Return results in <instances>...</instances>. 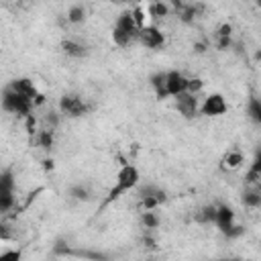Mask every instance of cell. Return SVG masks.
Wrapping results in <instances>:
<instances>
[{"mask_svg": "<svg viewBox=\"0 0 261 261\" xmlns=\"http://www.w3.org/2000/svg\"><path fill=\"white\" fill-rule=\"evenodd\" d=\"M59 118H61V114H59L57 110H49V112L43 116L45 128H51V130H55V128H57V124H59Z\"/></svg>", "mask_w": 261, "mask_h": 261, "instance_id": "30", "label": "cell"}, {"mask_svg": "<svg viewBox=\"0 0 261 261\" xmlns=\"http://www.w3.org/2000/svg\"><path fill=\"white\" fill-rule=\"evenodd\" d=\"M171 10H175L177 18L184 22V24H194L196 18H200L206 10V4L202 2H171L169 4Z\"/></svg>", "mask_w": 261, "mask_h": 261, "instance_id": "7", "label": "cell"}, {"mask_svg": "<svg viewBox=\"0 0 261 261\" xmlns=\"http://www.w3.org/2000/svg\"><path fill=\"white\" fill-rule=\"evenodd\" d=\"M241 202L247 208H259L261 206V188H245Z\"/></svg>", "mask_w": 261, "mask_h": 261, "instance_id": "23", "label": "cell"}, {"mask_svg": "<svg viewBox=\"0 0 261 261\" xmlns=\"http://www.w3.org/2000/svg\"><path fill=\"white\" fill-rule=\"evenodd\" d=\"M110 37H112V43H114L116 47H122V49H124V47H130L133 43H137L139 27H137L135 20H133L130 8L122 10V12L116 16V20H114V24H112Z\"/></svg>", "mask_w": 261, "mask_h": 261, "instance_id": "2", "label": "cell"}, {"mask_svg": "<svg viewBox=\"0 0 261 261\" xmlns=\"http://www.w3.org/2000/svg\"><path fill=\"white\" fill-rule=\"evenodd\" d=\"M35 141H37V147H39V149H43L45 153H49V151L55 147V130L43 126V128L37 130Z\"/></svg>", "mask_w": 261, "mask_h": 261, "instance_id": "18", "label": "cell"}, {"mask_svg": "<svg viewBox=\"0 0 261 261\" xmlns=\"http://www.w3.org/2000/svg\"><path fill=\"white\" fill-rule=\"evenodd\" d=\"M69 196L73 200H77V202H88L92 198V190L86 184H75V186L69 188Z\"/></svg>", "mask_w": 261, "mask_h": 261, "instance_id": "26", "label": "cell"}, {"mask_svg": "<svg viewBox=\"0 0 261 261\" xmlns=\"http://www.w3.org/2000/svg\"><path fill=\"white\" fill-rule=\"evenodd\" d=\"M232 45V24L230 22H220L214 31V47L218 51H226Z\"/></svg>", "mask_w": 261, "mask_h": 261, "instance_id": "14", "label": "cell"}, {"mask_svg": "<svg viewBox=\"0 0 261 261\" xmlns=\"http://www.w3.org/2000/svg\"><path fill=\"white\" fill-rule=\"evenodd\" d=\"M206 49H208V43H206V41L194 43V53H206Z\"/></svg>", "mask_w": 261, "mask_h": 261, "instance_id": "35", "label": "cell"}, {"mask_svg": "<svg viewBox=\"0 0 261 261\" xmlns=\"http://www.w3.org/2000/svg\"><path fill=\"white\" fill-rule=\"evenodd\" d=\"M139 222H141V226H143L145 232H153L155 228H159L161 216L155 210H143L141 216H139Z\"/></svg>", "mask_w": 261, "mask_h": 261, "instance_id": "20", "label": "cell"}, {"mask_svg": "<svg viewBox=\"0 0 261 261\" xmlns=\"http://www.w3.org/2000/svg\"><path fill=\"white\" fill-rule=\"evenodd\" d=\"M14 239V230L8 222L0 220V241H12Z\"/></svg>", "mask_w": 261, "mask_h": 261, "instance_id": "32", "label": "cell"}, {"mask_svg": "<svg viewBox=\"0 0 261 261\" xmlns=\"http://www.w3.org/2000/svg\"><path fill=\"white\" fill-rule=\"evenodd\" d=\"M247 116L255 122V124H261V100L251 96L249 98V104H247Z\"/></svg>", "mask_w": 261, "mask_h": 261, "instance_id": "25", "label": "cell"}, {"mask_svg": "<svg viewBox=\"0 0 261 261\" xmlns=\"http://www.w3.org/2000/svg\"><path fill=\"white\" fill-rule=\"evenodd\" d=\"M226 112H228V102L220 92H212L200 102V116L218 118V116H224Z\"/></svg>", "mask_w": 261, "mask_h": 261, "instance_id": "6", "label": "cell"}, {"mask_svg": "<svg viewBox=\"0 0 261 261\" xmlns=\"http://www.w3.org/2000/svg\"><path fill=\"white\" fill-rule=\"evenodd\" d=\"M202 90H204V80L202 77H188V88H186L188 94L198 96Z\"/></svg>", "mask_w": 261, "mask_h": 261, "instance_id": "29", "label": "cell"}, {"mask_svg": "<svg viewBox=\"0 0 261 261\" xmlns=\"http://www.w3.org/2000/svg\"><path fill=\"white\" fill-rule=\"evenodd\" d=\"M130 14H133V20H135V24H137L139 29H143V27L147 24V10H145L143 4L133 6V8H130Z\"/></svg>", "mask_w": 261, "mask_h": 261, "instance_id": "28", "label": "cell"}, {"mask_svg": "<svg viewBox=\"0 0 261 261\" xmlns=\"http://www.w3.org/2000/svg\"><path fill=\"white\" fill-rule=\"evenodd\" d=\"M143 245H145L147 249H155V247H157V241L151 237V232H145V237H143Z\"/></svg>", "mask_w": 261, "mask_h": 261, "instance_id": "34", "label": "cell"}, {"mask_svg": "<svg viewBox=\"0 0 261 261\" xmlns=\"http://www.w3.org/2000/svg\"><path fill=\"white\" fill-rule=\"evenodd\" d=\"M188 88V75L179 69H171L165 71V94L167 98H175L179 94H184Z\"/></svg>", "mask_w": 261, "mask_h": 261, "instance_id": "10", "label": "cell"}, {"mask_svg": "<svg viewBox=\"0 0 261 261\" xmlns=\"http://www.w3.org/2000/svg\"><path fill=\"white\" fill-rule=\"evenodd\" d=\"M0 106H2V110H6L8 114H14L18 118H27V116L33 114V102L27 100L24 96L12 92L6 86H4L2 96H0Z\"/></svg>", "mask_w": 261, "mask_h": 261, "instance_id": "3", "label": "cell"}, {"mask_svg": "<svg viewBox=\"0 0 261 261\" xmlns=\"http://www.w3.org/2000/svg\"><path fill=\"white\" fill-rule=\"evenodd\" d=\"M216 261H241V259H216Z\"/></svg>", "mask_w": 261, "mask_h": 261, "instance_id": "36", "label": "cell"}, {"mask_svg": "<svg viewBox=\"0 0 261 261\" xmlns=\"http://www.w3.org/2000/svg\"><path fill=\"white\" fill-rule=\"evenodd\" d=\"M243 163H245L243 151H241V149H230V151H226V153L222 155V159H220V169H224V171H234V169H239Z\"/></svg>", "mask_w": 261, "mask_h": 261, "instance_id": "15", "label": "cell"}, {"mask_svg": "<svg viewBox=\"0 0 261 261\" xmlns=\"http://www.w3.org/2000/svg\"><path fill=\"white\" fill-rule=\"evenodd\" d=\"M173 106H175V110L179 112V116L186 118V120H192V118L200 116V100H198V96H194V94L184 92V94L175 96V98H173Z\"/></svg>", "mask_w": 261, "mask_h": 261, "instance_id": "9", "label": "cell"}, {"mask_svg": "<svg viewBox=\"0 0 261 261\" xmlns=\"http://www.w3.org/2000/svg\"><path fill=\"white\" fill-rule=\"evenodd\" d=\"M234 222H237L234 210H232L228 204H218V206H216V216H214V226H216L220 232H224V230H228Z\"/></svg>", "mask_w": 261, "mask_h": 261, "instance_id": "13", "label": "cell"}, {"mask_svg": "<svg viewBox=\"0 0 261 261\" xmlns=\"http://www.w3.org/2000/svg\"><path fill=\"white\" fill-rule=\"evenodd\" d=\"M14 204H16V196H14V192H0V214L12 210Z\"/></svg>", "mask_w": 261, "mask_h": 261, "instance_id": "27", "label": "cell"}, {"mask_svg": "<svg viewBox=\"0 0 261 261\" xmlns=\"http://www.w3.org/2000/svg\"><path fill=\"white\" fill-rule=\"evenodd\" d=\"M259 184H261V155L257 153L245 173V188H259Z\"/></svg>", "mask_w": 261, "mask_h": 261, "instance_id": "16", "label": "cell"}, {"mask_svg": "<svg viewBox=\"0 0 261 261\" xmlns=\"http://www.w3.org/2000/svg\"><path fill=\"white\" fill-rule=\"evenodd\" d=\"M214 216H216V204H204L194 212V220L202 226L214 224Z\"/></svg>", "mask_w": 261, "mask_h": 261, "instance_id": "17", "label": "cell"}, {"mask_svg": "<svg viewBox=\"0 0 261 261\" xmlns=\"http://www.w3.org/2000/svg\"><path fill=\"white\" fill-rule=\"evenodd\" d=\"M149 86L155 92V98L157 100H167V94H165V71L151 73L149 75Z\"/></svg>", "mask_w": 261, "mask_h": 261, "instance_id": "19", "label": "cell"}, {"mask_svg": "<svg viewBox=\"0 0 261 261\" xmlns=\"http://www.w3.org/2000/svg\"><path fill=\"white\" fill-rule=\"evenodd\" d=\"M86 18H88V10H86L84 4H71V6L67 8L65 20H67L69 24H82V22H86Z\"/></svg>", "mask_w": 261, "mask_h": 261, "instance_id": "22", "label": "cell"}, {"mask_svg": "<svg viewBox=\"0 0 261 261\" xmlns=\"http://www.w3.org/2000/svg\"><path fill=\"white\" fill-rule=\"evenodd\" d=\"M16 190V175L12 169L0 171V192H14Z\"/></svg>", "mask_w": 261, "mask_h": 261, "instance_id": "24", "label": "cell"}, {"mask_svg": "<svg viewBox=\"0 0 261 261\" xmlns=\"http://www.w3.org/2000/svg\"><path fill=\"white\" fill-rule=\"evenodd\" d=\"M0 261H22V251L20 249H8L0 253Z\"/></svg>", "mask_w": 261, "mask_h": 261, "instance_id": "31", "label": "cell"}, {"mask_svg": "<svg viewBox=\"0 0 261 261\" xmlns=\"http://www.w3.org/2000/svg\"><path fill=\"white\" fill-rule=\"evenodd\" d=\"M6 88H10L12 92H16V94H20V96H24L27 100H31L33 104H35V100L41 96V92H39V88H37V84L31 80V77H14V80H10L8 84H6ZM35 108V106H33Z\"/></svg>", "mask_w": 261, "mask_h": 261, "instance_id": "11", "label": "cell"}, {"mask_svg": "<svg viewBox=\"0 0 261 261\" xmlns=\"http://www.w3.org/2000/svg\"><path fill=\"white\" fill-rule=\"evenodd\" d=\"M145 10H147V16H151L153 20H159V18H165L171 14V8L167 2H149L145 6Z\"/></svg>", "mask_w": 261, "mask_h": 261, "instance_id": "21", "label": "cell"}, {"mask_svg": "<svg viewBox=\"0 0 261 261\" xmlns=\"http://www.w3.org/2000/svg\"><path fill=\"white\" fill-rule=\"evenodd\" d=\"M137 194H139V208L141 212L143 210H157L165 200H167V194L165 190H161L159 186H137Z\"/></svg>", "mask_w": 261, "mask_h": 261, "instance_id": "5", "label": "cell"}, {"mask_svg": "<svg viewBox=\"0 0 261 261\" xmlns=\"http://www.w3.org/2000/svg\"><path fill=\"white\" fill-rule=\"evenodd\" d=\"M57 112L65 118H82L90 112V104L80 94L67 92V94H61V98L57 102Z\"/></svg>", "mask_w": 261, "mask_h": 261, "instance_id": "4", "label": "cell"}, {"mask_svg": "<svg viewBox=\"0 0 261 261\" xmlns=\"http://www.w3.org/2000/svg\"><path fill=\"white\" fill-rule=\"evenodd\" d=\"M59 49H61V53H63L65 57H69V59H84V57H88V53H90L88 45H84V43L77 41V39H61Z\"/></svg>", "mask_w": 261, "mask_h": 261, "instance_id": "12", "label": "cell"}, {"mask_svg": "<svg viewBox=\"0 0 261 261\" xmlns=\"http://www.w3.org/2000/svg\"><path fill=\"white\" fill-rule=\"evenodd\" d=\"M222 234H224L226 239H239V237H243V234H245V226H241V224H237V222H234V224H232L228 230H224Z\"/></svg>", "mask_w": 261, "mask_h": 261, "instance_id": "33", "label": "cell"}, {"mask_svg": "<svg viewBox=\"0 0 261 261\" xmlns=\"http://www.w3.org/2000/svg\"><path fill=\"white\" fill-rule=\"evenodd\" d=\"M137 43H141L145 49H161L165 45V33L157 27V24H145L143 29H139V37H137Z\"/></svg>", "mask_w": 261, "mask_h": 261, "instance_id": "8", "label": "cell"}, {"mask_svg": "<svg viewBox=\"0 0 261 261\" xmlns=\"http://www.w3.org/2000/svg\"><path fill=\"white\" fill-rule=\"evenodd\" d=\"M139 184H141V171H139V167L133 165V163L120 165V169L114 175V184H112V188L108 190V194H106V198L102 202V208L108 206V204H112V202H116V200H120L128 192L137 190Z\"/></svg>", "mask_w": 261, "mask_h": 261, "instance_id": "1", "label": "cell"}]
</instances>
